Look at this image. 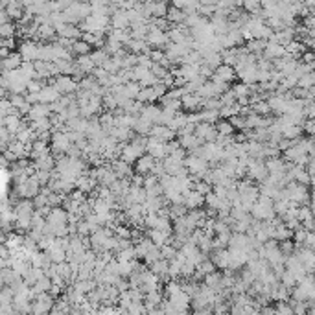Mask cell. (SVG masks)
<instances>
[{"label": "cell", "instance_id": "f546056e", "mask_svg": "<svg viewBox=\"0 0 315 315\" xmlns=\"http://www.w3.org/2000/svg\"><path fill=\"white\" fill-rule=\"evenodd\" d=\"M151 129H153V123L146 122V120H142L140 116H138L133 131L137 133V135H140V137H148V135H151Z\"/></svg>", "mask_w": 315, "mask_h": 315}, {"label": "cell", "instance_id": "9c48e42d", "mask_svg": "<svg viewBox=\"0 0 315 315\" xmlns=\"http://www.w3.org/2000/svg\"><path fill=\"white\" fill-rule=\"evenodd\" d=\"M140 118L153 123V125H160L162 109H160L159 105H144V109H142V113H140Z\"/></svg>", "mask_w": 315, "mask_h": 315}, {"label": "cell", "instance_id": "f35d334b", "mask_svg": "<svg viewBox=\"0 0 315 315\" xmlns=\"http://www.w3.org/2000/svg\"><path fill=\"white\" fill-rule=\"evenodd\" d=\"M0 37H2V39H11V37H15V24L13 23L0 24Z\"/></svg>", "mask_w": 315, "mask_h": 315}, {"label": "cell", "instance_id": "2e32d148", "mask_svg": "<svg viewBox=\"0 0 315 315\" xmlns=\"http://www.w3.org/2000/svg\"><path fill=\"white\" fill-rule=\"evenodd\" d=\"M201 205H205V196H201V194L196 192V190H190V192L184 194V206H186V208L196 210Z\"/></svg>", "mask_w": 315, "mask_h": 315}, {"label": "cell", "instance_id": "83f0119b", "mask_svg": "<svg viewBox=\"0 0 315 315\" xmlns=\"http://www.w3.org/2000/svg\"><path fill=\"white\" fill-rule=\"evenodd\" d=\"M76 63H78V69L81 70L83 74H94V70H96V65H94V61H92L91 55H83V57H78V59H76Z\"/></svg>", "mask_w": 315, "mask_h": 315}, {"label": "cell", "instance_id": "d590c367", "mask_svg": "<svg viewBox=\"0 0 315 315\" xmlns=\"http://www.w3.org/2000/svg\"><path fill=\"white\" fill-rule=\"evenodd\" d=\"M177 255H179V251L175 249L174 245H164V247H160V256H162V260H166V262H172V260H175L177 258Z\"/></svg>", "mask_w": 315, "mask_h": 315}, {"label": "cell", "instance_id": "30bf717a", "mask_svg": "<svg viewBox=\"0 0 315 315\" xmlns=\"http://www.w3.org/2000/svg\"><path fill=\"white\" fill-rule=\"evenodd\" d=\"M155 164H157V159H153L151 155H144L142 159H138V162L135 164V172H137V175L148 177V175L153 172Z\"/></svg>", "mask_w": 315, "mask_h": 315}, {"label": "cell", "instance_id": "74e56055", "mask_svg": "<svg viewBox=\"0 0 315 315\" xmlns=\"http://www.w3.org/2000/svg\"><path fill=\"white\" fill-rule=\"evenodd\" d=\"M253 107V113L255 114H260V116H265V114L269 113V103H267V101L265 100H260V101H256V103H253L251 105Z\"/></svg>", "mask_w": 315, "mask_h": 315}, {"label": "cell", "instance_id": "ba28073f", "mask_svg": "<svg viewBox=\"0 0 315 315\" xmlns=\"http://www.w3.org/2000/svg\"><path fill=\"white\" fill-rule=\"evenodd\" d=\"M196 137H199L203 142H216L219 137V133H218V129H216V125L201 122V123H197Z\"/></svg>", "mask_w": 315, "mask_h": 315}, {"label": "cell", "instance_id": "603a6c76", "mask_svg": "<svg viewBox=\"0 0 315 315\" xmlns=\"http://www.w3.org/2000/svg\"><path fill=\"white\" fill-rule=\"evenodd\" d=\"M111 168H113V172L116 175H118L120 179H125L128 175H131L133 174V170H131V164H128L125 160H122V159H116V160H113L111 162Z\"/></svg>", "mask_w": 315, "mask_h": 315}, {"label": "cell", "instance_id": "52a82bcc", "mask_svg": "<svg viewBox=\"0 0 315 315\" xmlns=\"http://www.w3.org/2000/svg\"><path fill=\"white\" fill-rule=\"evenodd\" d=\"M295 256L302 262V265H304V269H306L308 273H315V253L313 251H310L308 247H297V249H295Z\"/></svg>", "mask_w": 315, "mask_h": 315}, {"label": "cell", "instance_id": "60d3db41", "mask_svg": "<svg viewBox=\"0 0 315 315\" xmlns=\"http://www.w3.org/2000/svg\"><path fill=\"white\" fill-rule=\"evenodd\" d=\"M233 92L236 94V98L240 100V98H245V96H249V85H245V83H236L233 87Z\"/></svg>", "mask_w": 315, "mask_h": 315}, {"label": "cell", "instance_id": "484cf974", "mask_svg": "<svg viewBox=\"0 0 315 315\" xmlns=\"http://www.w3.org/2000/svg\"><path fill=\"white\" fill-rule=\"evenodd\" d=\"M212 262H214L216 267H221V269L228 267V251L227 249H216V251L212 253Z\"/></svg>", "mask_w": 315, "mask_h": 315}, {"label": "cell", "instance_id": "4dcf8cb0", "mask_svg": "<svg viewBox=\"0 0 315 315\" xmlns=\"http://www.w3.org/2000/svg\"><path fill=\"white\" fill-rule=\"evenodd\" d=\"M188 123V114H184V113H177V116H175L172 122L168 123V128L172 129V131H175V133H179L181 129L184 128Z\"/></svg>", "mask_w": 315, "mask_h": 315}, {"label": "cell", "instance_id": "7402d4cb", "mask_svg": "<svg viewBox=\"0 0 315 315\" xmlns=\"http://www.w3.org/2000/svg\"><path fill=\"white\" fill-rule=\"evenodd\" d=\"M33 168L41 170V172H54L55 170V157L52 155V153H48V155L37 159L35 162H33Z\"/></svg>", "mask_w": 315, "mask_h": 315}, {"label": "cell", "instance_id": "ac0fdd59", "mask_svg": "<svg viewBox=\"0 0 315 315\" xmlns=\"http://www.w3.org/2000/svg\"><path fill=\"white\" fill-rule=\"evenodd\" d=\"M183 107L186 111H192V113H196L197 109H203V98L199 96V94H184L183 96Z\"/></svg>", "mask_w": 315, "mask_h": 315}, {"label": "cell", "instance_id": "f1b7e54d", "mask_svg": "<svg viewBox=\"0 0 315 315\" xmlns=\"http://www.w3.org/2000/svg\"><path fill=\"white\" fill-rule=\"evenodd\" d=\"M72 54H76L78 57H83V55H91L92 52H91V45L89 43H85L83 39H79V41H74V45H72Z\"/></svg>", "mask_w": 315, "mask_h": 315}, {"label": "cell", "instance_id": "8fae6325", "mask_svg": "<svg viewBox=\"0 0 315 315\" xmlns=\"http://www.w3.org/2000/svg\"><path fill=\"white\" fill-rule=\"evenodd\" d=\"M128 26H131L128 11L125 9H114L113 15H111V28H114V30H125Z\"/></svg>", "mask_w": 315, "mask_h": 315}, {"label": "cell", "instance_id": "b9f144b4", "mask_svg": "<svg viewBox=\"0 0 315 315\" xmlns=\"http://www.w3.org/2000/svg\"><path fill=\"white\" fill-rule=\"evenodd\" d=\"M228 122L233 123L234 129H243V131L247 129V118H243L240 114H238V116H233V118H228Z\"/></svg>", "mask_w": 315, "mask_h": 315}, {"label": "cell", "instance_id": "f6af8a7d", "mask_svg": "<svg viewBox=\"0 0 315 315\" xmlns=\"http://www.w3.org/2000/svg\"><path fill=\"white\" fill-rule=\"evenodd\" d=\"M138 65H140V67H144V69H150L151 70V67H153V61H151L150 54L138 55Z\"/></svg>", "mask_w": 315, "mask_h": 315}, {"label": "cell", "instance_id": "4316f807", "mask_svg": "<svg viewBox=\"0 0 315 315\" xmlns=\"http://www.w3.org/2000/svg\"><path fill=\"white\" fill-rule=\"evenodd\" d=\"M166 18H168V23L172 24V26H174V24L175 26H179V24H184V20H186V13L172 6V8L168 9V17Z\"/></svg>", "mask_w": 315, "mask_h": 315}, {"label": "cell", "instance_id": "1f68e13d", "mask_svg": "<svg viewBox=\"0 0 315 315\" xmlns=\"http://www.w3.org/2000/svg\"><path fill=\"white\" fill-rule=\"evenodd\" d=\"M199 114V122H205V123H218V118H221L219 116V111H208V109H203Z\"/></svg>", "mask_w": 315, "mask_h": 315}, {"label": "cell", "instance_id": "5b68a950", "mask_svg": "<svg viewBox=\"0 0 315 315\" xmlns=\"http://www.w3.org/2000/svg\"><path fill=\"white\" fill-rule=\"evenodd\" d=\"M247 177H249V181H258V183H264L265 179L269 177V170H267V166H265L264 160H253V164L249 166V170H247Z\"/></svg>", "mask_w": 315, "mask_h": 315}, {"label": "cell", "instance_id": "7a4b0ae2", "mask_svg": "<svg viewBox=\"0 0 315 315\" xmlns=\"http://www.w3.org/2000/svg\"><path fill=\"white\" fill-rule=\"evenodd\" d=\"M50 85H54L59 91L61 96H72L79 91V83L70 76H57L55 79H52Z\"/></svg>", "mask_w": 315, "mask_h": 315}, {"label": "cell", "instance_id": "3957f363", "mask_svg": "<svg viewBox=\"0 0 315 315\" xmlns=\"http://www.w3.org/2000/svg\"><path fill=\"white\" fill-rule=\"evenodd\" d=\"M39 52H41V45H37L33 39H30V41L26 39L24 43H20V48H18V54L23 55V59L26 63L39 61Z\"/></svg>", "mask_w": 315, "mask_h": 315}, {"label": "cell", "instance_id": "d4e9b609", "mask_svg": "<svg viewBox=\"0 0 315 315\" xmlns=\"http://www.w3.org/2000/svg\"><path fill=\"white\" fill-rule=\"evenodd\" d=\"M148 238H150L151 242H153V245H157V247H164L170 243V234L160 233V230H155V228H151L150 233H148Z\"/></svg>", "mask_w": 315, "mask_h": 315}, {"label": "cell", "instance_id": "d6986e66", "mask_svg": "<svg viewBox=\"0 0 315 315\" xmlns=\"http://www.w3.org/2000/svg\"><path fill=\"white\" fill-rule=\"evenodd\" d=\"M39 96H41V103L52 105V103H55V101L59 100L61 94H59V91L54 87V85H50V83H48V85H46V87L41 91V94H39Z\"/></svg>", "mask_w": 315, "mask_h": 315}, {"label": "cell", "instance_id": "5bb4252c", "mask_svg": "<svg viewBox=\"0 0 315 315\" xmlns=\"http://www.w3.org/2000/svg\"><path fill=\"white\" fill-rule=\"evenodd\" d=\"M264 57L265 59H273V61L282 59V57H286V48L280 46V45H277V43H273V41H267Z\"/></svg>", "mask_w": 315, "mask_h": 315}, {"label": "cell", "instance_id": "7dc6e473", "mask_svg": "<svg viewBox=\"0 0 315 315\" xmlns=\"http://www.w3.org/2000/svg\"><path fill=\"white\" fill-rule=\"evenodd\" d=\"M13 43H15V37H11V39H2V48H13Z\"/></svg>", "mask_w": 315, "mask_h": 315}, {"label": "cell", "instance_id": "836d02e7", "mask_svg": "<svg viewBox=\"0 0 315 315\" xmlns=\"http://www.w3.org/2000/svg\"><path fill=\"white\" fill-rule=\"evenodd\" d=\"M57 35L55 32V28L52 24H46V26H41L39 28V33H37V39H41V41H48V39H54Z\"/></svg>", "mask_w": 315, "mask_h": 315}, {"label": "cell", "instance_id": "44dd1931", "mask_svg": "<svg viewBox=\"0 0 315 315\" xmlns=\"http://www.w3.org/2000/svg\"><path fill=\"white\" fill-rule=\"evenodd\" d=\"M214 78H218V79H221V81L228 83V81H233L234 78H238V74H236V69H234V67H228V65H221L219 69H216Z\"/></svg>", "mask_w": 315, "mask_h": 315}, {"label": "cell", "instance_id": "8d00e7d4", "mask_svg": "<svg viewBox=\"0 0 315 315\" xmlns=\"http://www.w3.org/2000/svg\"><path fill=\"white\" fill-rule=\"evenodd\" d=\"M157 96H155V91H153V87L150 89H142L140 94H138L137 101H140V103H150V101H155Z\"/></svg>", "mask_w": 315, "mask_h": 315}, {"label": "cell", "instance_id": "cb8c5ba5", "mask_svg": "<svg viewBox=\"0 0 315 315\" xmlns=\"http://www.w3.org/2000/svg\"><path fill=\"white\" fill-rule=\"evenodd\" d=\"M45 253L48 255V258L52 260V264H65V260H67V251H65L59 243L52 247L50 251H45Z\"/></svg>", "mask_w": 315, "mask_h": 315}, {"label": "cell", "instance_id": "e0dca14e", "mask_svg": "<svg viewBox=\"0 0 315 315\" xmlns=\"http://www.w3.org/2000/svg\"><path fill=\"white\" fill-rule=\"evenodd\" d=\"M24 63L23 55L18 54V52H13V54L9 55L8 59L2 61V72H11V70H17L20 69Z\"/></svg>", "mask_w": 315, "mask_h": 315}, {"label": "cell", "instance_id": "c3c4849f", "mask_svg": "<svg viewBox=\"0 0 315 315\" xmlns=\"http://www.w3.org/2000/svg\"><path fill=\"white\" fill-rule=\"evenodd\" d=\"M0 55H2V61H4V59H8V57H9L11 54H9L8 48H0Z\"/></svg>", "mask_w": 315, "mask_h": 315}, {"label": "cell", "instance_id": "ab89813d", "mask_svg": "<svg viewBox=\"0 0 315 315\" xmlns=\"http://www.w3.org/2000/svg\"><path fill=\"white\" fill-rule=\"evenodd\" d=\"M151 74H153L155 78H159L160 81H162V79H164L170 72H168V69H166V67H162V65L153 63V67H151Z\"/></svg>", "mask_w": 315, "mask_h": 315}, {"label": "cell", "instance_id": "d6a6232c", "mask_svg": "<svg viewBox=\"0 0 315 315\" xmlns=\"http://www.w3.org/2000/svg\"><path fill=\"white\" fill-rule=\"evenodd\" d=\"M216 129H218V133L221 137H234V128L228 120H219V122L216 123Z\"/></svg>", "mask_w": 315, "mask_h": 315}, {"label": "cell", "instance_id": "e575fe53", "mask_svg": "<svg viewBox=\"0 0 315 315\" xmlns=\"http://www.w3.org/2000/svg\"><path fill=\"white\" fill-rule=\"evenodd\" d=\"M151 273L159 275V277H162V275H168L170 273V264L166 260H157L155 264H151Z\"/></svg>", "mask_w": 315, "mask_h": 315}, {"label": "cell", "instance_id": "277c9868", "mask_svg": "<svg viewBox=\"0 0 315 315\" xmlns=\"http://www.w3.org/2000/svg\"><path fill=\"white\" fill-rule=\"evenodd\" d=\"M69 212L65 208H52L50 214L46 216V225L52 228H59V227H67L69 225Z\"/></svg>", "mask_w": 315, "mask_h": 315}, {"label": "cell", "instance_id": "7c38bea8", "mask_svg": "<svg viewBox=\"0 0 315 315\" xmlns=\"http://www.w3.org/2000/svg\"><path fill=\"white\" fill-rule=\"evenodd\" d=\"M52 116V109H50V105H46V103H37L32 107V113L28 114L26 118L30 120V122H39V120L43 118H50Z\"/></svg>", "mask_w": 315, "mask_h": 315}, {"label": "cell", "instance_id": "ee69618b", "mask_svg": "<svg viewBox=\"0 0 315 315\" xmlns=\"http://www.w3.org/2000/svg\"><path fill=\"white\" fill-rule=\"evenodd\" d=\"M9 101H11V105L18 111V107H23V105L26 103V98H24V94H11V96H9Z\"/></svg>", "mask_w": 315, "mask_h": 315}, {"label": "cell", "instance_id": "681fc988", "mask_svg": "<svg viewBox=\"0 0 315 315\" xmlns=\"http://www.w3.org/2000/svg\"><path fill=\"white\" fill-rule=\"evenodd\" d=\"M150 315H166V311H162V310H151Z\"/></svg>", "mask_w": 315, "mask_h": 315}, {"label": "cell", "instance_id": "7bdbcfd3", "mask_svg": "<svg viewBox=\"0 0 315 315\" xmlns=\"http://www.w3.org/2000/svg\"><path fill=\"white\" fill-rule=\"evenodd\" d=\"M302 131L308 133L310 137H315V120L313 118H306L302 123Z\"/></svg>", "mask_w": 315, "mask_h": 315}, {"label": "cell", "instance_id": "ffe728a7", "mask_svg": "<svg viewBox=\"0 0 315 315\" xmlns=\"http://www.w3.org/2000/svg\"><path fill=\"white\" fill-rule=\"evenodd\" d=\"M96 179L94 177H89L87 174L85 175H81V177L78 179V183H76V188H78L79 192H83V194H89V192H94L96 190Z\"/></svg>", "mask_w": 315, "mask_h": 315}, {"label": "cell", "instance_id": "9a60e30c", "mask_svg": "<svg viewBox=\"0 0 315 315\" xmlns=\"http://www.w3.org/2000/svg\"><path fill=\"white\" fill-rule=\"evenodd\" d=\"M55 32H57V35H59L61 39H70V41H79L78 37H83V33L78 30V26H74V24H63V26L57 28Z\"/></svg>", "mask_w": 315, "mask_h": 315}, {"label": "cell", "instance_id": "bcb514c9", "mask_svg": "<svg viewBox=\"0 0 315 315\" xmlns=\"http://www.w3.org/2000/svg\"><path fill=\"white\" fill-rule=\"evenodd\" d=\"M89 233H91V228H89V223L85 221V219H81V221L78 223V236L85 238Z\"/></svg>", "mask_w": 315, "mask_h": 315}, {"label": "cell", "instance_id": "6da1fadb", "mask_svg": "<svg viewBox=\"0 0 315 315\" xmlns=\"http://www.w3.org/2000/svg\"><path fill=\"white\" fill-rule=\"evenodd\" d=\"M251 216L256 221H271V219H275V216H277V212H275V201L271 197L260 196L258 201L255 203V206H253Z\"/></svg>", "mask_w": 315, "mask_h": 315}, {"label": "cell", "instance_id": "f907efd6", "mask_svg": "<svg viewBox=\"0 0 315 315\" xmlns=\"http://www.w3.org/2000/svg\"><path fill=\"white\" fill-rule=\"evenodd\" d=\"M311 70H313V74H315V63H313V65H311Z\"/></svg>", "mask_w": 315, "mask_h": 315}, {"label": "cell", "instance_id": "8992f818", "mask_svg": "<svg viewBox=\"0 0 315 315\" xmlns=\"http://www.w3.org/2000/svg\"><path fill=\"white\" fill-rule=\"evenodd\" d=\"M148 155H151L153 159L157 160H164L166 157H168V151H166V142L159 140V138L155 137H150L148 138Z\"/></svg>", "mask_w": 315, "mask_h": 315}, {"label": "cell", "instance_id": "4fadbf2b", "mask_svg": "<svg viewBox=\"0 0 315 315\" xmlns=\"http://www.w3.org/2000/svg\"><path fill=\"white\" fill-rule=\"evenodd\" d=\"M175 135H177V133L172 131L168 125H153L150 137H155V138H159V140H162V142L168 144V142L175 140Z\"/></svg>", "mask_w": 315, "mask_h": 315}]
</instances>
